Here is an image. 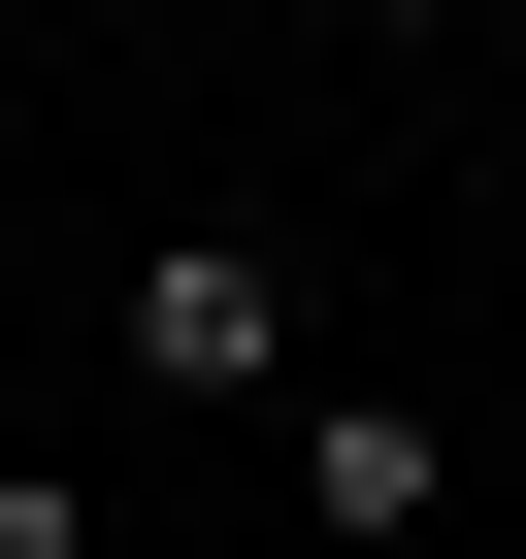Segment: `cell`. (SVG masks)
<instances>
[{
	"label": "cell",
	"mask_w": 526,
	"mask_h": 559,
	"mask_svg": "<svg viewBox=\"0 0 526 559\" xmlns=\"http://www.w3.org/2000/svg\"><path fill=\"white\" fill-rule=\"evenodd\" d=\"M99 395L263 428V395H297V263H263V230H132V263H99Z\"/></svg>",
	"instance_id": "1"
},
{
	"label": "cell",
	"mask_w": 526,
	"mask_h": 559,
	"mask_svg": "<svg viewBox=\"0 0 526 559\" xmlns=\"http://www.w3.org/2000/svg\"><path fill=\"white\" fill-rule=\"evenodd\" d=\"M297 526H330V559H428V526H461V428H428V395H297Z\"/></svg>",
	"instance_id": "2"
},
{
	"label": "cell",
	"mask_w": 526,
	"mask_h": 559,
	"mask_svg": "<svg viewBox=\"0 0 526 559\" xmlns=\"http://www.w3.org/2000/svg\"><path fill=\"white\" fill-rule=\"evenodd\" d=\"M0 559H99V493H67V461H34V428H0Z\"/></svg>",
	"instance_id": "3"
},
{
	"label": "cell",
	"mask_w": 526,
	"mask_h": 559,
	"mask_svg": "<svg viewBox=\"0 0 526 559\" xmlns=\"http://www.w3.org/2000/svg\"><path fill=\"white\" fill-rule=\"evenodd\" d=\"M330 34H493V0H330Z\"/></svg>",
	"instance_id": "4"
},
{
	"label": "cell",
	"mask_w": 526,
	"mask_h": 559,
	"mask_svg": "<svg viewBox=\"0 0 526 559\" xmlns=\"http://www.w3.org/2000/svg\"><path fill=\"white\" fill-rule=\"evenodd\" d=\"M493 34H526V0H493Z\"/></svg>",
	"instance_id": "5"
}]
</instances>
